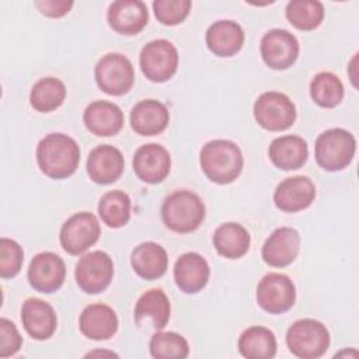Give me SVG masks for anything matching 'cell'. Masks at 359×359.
I'll return each instance as SVG.
<instances>
[{
    "instance_id": "cell-1",
    "label": "cell",
    "mask_w": 359,
    "mask_h": 359,
    "mask_svg": "<svg viewBox=\"0 0 359 359\" xmlns=\"http://www.w3.org/2000/svg\"><path fill=\"white\" fill-rule=\"evenodd\" d=\"M36 161L46 177L63 180L76 172L80 147L73 137L65 133H49L36 146Z\"/></svg>"
},
{
    "instance_id": "cell-2",
    "label": "cell",
    "mask_w": 359,
    "mask_h": 359,
    "mask_svg": "<svg viewBox=\"0 0 359 359\" xmlns=\"http://www.w3.org/2000/svg\"><path fill=\"white\" fill-rule=\"evenodd\" d=\"M201 168L205 175L216 184H230L241 174L244 158L240 147L226 139L208 142L199 154Z\"/></svg>"
},
{
    "instance_id": "cell-3",
    "label": "cell",
    "mask_w": 359,
    "mask_h": 359,
    "mask_svg": "<svg viewBox=\"0 0 359 359\" xmlns=\"http://www.w3.org/2000/svg\"><path fill=\"white\" fill-rule=\"evenodd\" d=\"M205 213L202 199L187 189L172 192L161 205L163 223L175 233L195 231L202 224Z\"/></svg>"
},
{
    "instance_id": "cell-4",
    "label": "cell",
    "mask_w": 359,
    "mask_h": 359,
    "mask_svg": "<svg viewBox=\"0 0 359 359\" xmlns=\"http://www.w3.org/2000/svg\"><path fill=\"white\" fill-rule=\"evenodd\" d=\"M356 151L355 136L342 129L332 128L318 135L314 146L317 164L325 171H341L353 160Z\"/></svg>"
},
{
    "instance_id": "cell-5",
    "label": "cell",
    "mask_w": 359,
    "mask_h": 359,
    "mask_svg": "<svg viewBox=\"0 0 359 359\" xmlns=\"http://www.w3.org/2000/svg\"><path fill=\"white\" fill-rule=\"evenodd\" d=\"M286 345L297 358L317 359L328 351L330 332L323 323L313 318H302L287 328Z\"/></svg>"
},
{
    "instance_id": "cell-6",
    "label": "cell",
    "mask_w": 359,
    "mask_h": 359,
    "mask_svg": "<svg viewBox=\"0 0 359 359\" xmlns=\"http://www.w3.org/2000/svg\"><path fill=\"white\" fill-rule=\"evenodd\" d=\"M94 76L97 86L109 95H123L135 83L132 62L118 52L104 55L95 65Z\"/></svg>"
},
{
    "instance_id": "cell-7",
    "label": "cell",
    "mask_w": 359,
    "mask_h": 359,
    "mask_svg": "<svg viewBox=\"0 0 359 359\" xmlns=\"http://www.w3.org/2000/svg\"><path fill=\"white\" fill-rule=\"evenodd\" d=\"M254 118L266 130H286L296 121V107L286 94L266 91L254 102Z\"/></svg>"
},
{
    "instance_id": "cell-8",
    "label": "cell",
    "mask_w": 359,
    "mask_h": 359,
    "mask_svg": "<svg viewBox=\"0 0 359 359\" xmlns=\"http://www.w3.org/2000/svg\"><path fill=\"white\" fill-rule=\"evenodd\" d=\"M142 73L154 83L170 80L178 67V50L167 39H154L140 50Z\"/></svg>"
},
{
    "instance_id": "cell-9",
    "label": "cell",
    "mask_w": 359,
    "mask_h": 359,
    "mask_svg": "<svg viewBox=\"0 0 359 359\" xmlns=\"http://www.w3.org/2000/svg\"><path fill=\"white\" fill-rule=\"evenodd\" d=\"M114 276L112 258L104 251H91L84 254L76 264L74 278L79 287L88 293L97 294L104 292Z\"/></svg>"
},
{
    "instance_id": "cell-10",
    "label": "cell",
    "mask_w": 359,
    "mask_h": 359,
    "mask_svg": "<svg viewBox=\"0 0 359 359\" xmlns=\"http://www.w3.org/2000/svg\"><path fill=\"white\" fill-rule=\"evenodd\" d=\"M296 302V287L285 273L269 272L257 286V303L269 314L289 311Z\"/></svg>"
},
{
    "instance_id": "cell-11",
    "label": "cell",
    "mask_w": 359,
    "mask_h": 359,
    "mask_svg": "<svg viewBox=\"0 0 359 359\" xmlns=\"http://www.w3.org/2000/svg\"><path fill=\"white\" fill-rule=\"evenodd\" d=\"M101 236L97 217L90 212H80L70 216L60 229L62 248L70 255H79L94 245Z\"/></svg>"
},
{
    "instance_id": "cell-12",
    "label": "cell",
    "mask_w": 359,
    "mask_h": 359,
    "mask_svg": "<svg viewBox=\"0 0 359 359\" xmlns=\"http://www.w3.org/2000/svg\"><path fill=\"white\" fill-rule=\"evenodd\" d=\"M259 50L268 67L285 70L296 62L299 56V42L289 31L275 28L261 38Z\"/></svg>"
},
{
    "instance_id": "cell-13",
    "label": "cell",
    "mask_w": 359,
    "mask_h": 359,
    "mask_svg": "<svg viewBox=\"0 0 359 359\" xmlns=\"http://www.w3.org/2000/svg\"><path fill=\"white\" fill-rule=\"evenodd\" d=\"M27 276L36 292L49 294L62 287L66 278V265L55 252H39L31 259Z\"/></svg>"
},
{
    "instance_id": "cell-14",
    "label": "cell",
    "mask_w": 359,
    "mask_h": 359,
    "mask_svg": "<svg viewBox=\"0 0 359 359\" xmlns=\"http://www.w3.org/2000/svg\"><path fill=\"white\" fill-rule=\"evenodd\" d=\"M132 165L139 180L146 184H158L170 174L171 157L164 146L147 143L135 151Z\"/></svg>"
},
{
    "instance_id": "cell-15",
    "label": "cell",
    "mask_w": 359,
    "mask_h": 359,
    "mask_svg": "<svg viewBox=\"0 0 359 359\" xmlns=\"http://www.w3.org/2000/svg\"><path fill=\"white\" fill-rule=\"evenodd\" d=\"M316 198V187L306 175H296L283 180L273 192L275 206L286 213L307 209Z\"/></svg>"
},
{
    "instance_id": "cell-16",
    "label": "cell",
    "mask_w": 359,
    "mask_h": 359,
    "mask_svg": "<svg viewBox=\"0 0 359 359\" xmlns=\"http://www.w3.org/2000/svg\"><path fill=\"white\" fill-rule=\"evenodd\" d=\"M300 251V234L293 227H279L265 240L262 245V259L273 268L290 265Z\"/></svg>"
},
{
    "instance_id": "cell-17",
    "label": "cell",
    "mask_w": 359,
    "mask_h": 359,
    "mask_svg": "<svg viewBox=\"0 0 359 359\" xmlns=\"http://www.w3.org/2000/svg\"><path fill=\"white\" fill-rule=\"evenodd\" d=\"M125 160L119 149L111 144L94 147L87 158V174L91 181L108 185L119 180L123 172Z\"/></svg>"
},
{
    "instance_id": "cell-18",
    "label": "cell",
    "mask_w": 359,
    "mask_h": 359,
    "mask_svg": "<svg viewBox=\"0 0 359 359\" xmlns=\"http://www.w3.org/2000/svg\"><path fill=\"white\" fill-rule=\"evenodd\" d=\"M107 20L115 32L136 35L146 27L149 11L140 0H116L109 4Z\"/></svg>"
},
{
    "instance_id": "cell-19",
    "label": "cell",
    "mask_w": 359,
    "mask_h": 359,
    "mask_svg": "<svg viewBox=\"0 0 359 359\" xmlns=\"http://www.w3.org/2000/svg\"><path fill=\"white\" fill-rule=\"evenodd\" d=\"M21 321L29 337L38 341L49 339L57 327V318L53 307L36 297H29L22 303Z\"/></svg>"
},
{
    "instance_id": "cell-20",
    "label": "cell",
    "mask_w": 359,
    "mask_h": 359,
    "mask_svg": "<svg viewBox=\"0 0 359 359\" xmlns=\"http://www.w3.org/2000/svg\"><path fill=\"white\" fill-rule=\"evenodd\" d=\"M208 261L198 252L182 254L174 265V280L181 292L194 294L201 292L209 280Z\"/></svg>"
},
{
    "instance_id": "cell-21",
    "label": "cell",
    "mask_w": 359,
    "mask_h": 359,
    "mask_svg": "<svg viewBox=\"0 0 359 359\" xmlns=\"http://www.w3.org/2000/svg\"><path fill=\"white\" fill-rule=\"evenodd\" d=\"M118 316L107 304L95 303L87 306L79 320L80 331L84 337L94 341H104L112 338L118 331Z\"/></svg>"
},
{
    "instance_id": "cell-22",
    "label": "cell",
    "mask_w": 359,
    "mask_h": 359,
    "mask_svg": "<svg viewBox=\"0 0 359 359\" xmlns=\"http://www.w3.org/2000/svg\"><path fill=\"white\" fill-rule=\"evenodd\" d=\"M86 128L95 136L107 137L116 135L123 126V112L109 101H94L83 114Z\"/></svg>"
},
{
    "instance_id": "cell-23",
    "label": "cell",
    "mask_w": 359,
    "mask_h": 359,
    "mask_svg": "<svg viewBox=\"0 0 359 359\" xmlns=\"http://www.w3.org/2000/svg\"><path fill=\"white\" fill-rule=\"evenodd\" d=\"M244 31L240 24L231 20L213 22L206 31L208 49L220 57H230L240 52L244 43Z\"/></svg>"
},
{
    "instance_id": "cell-24",
    "label": "cell",
    "mask_w": 359,
    "mask_h": 359,
    "mask_svg": "<svg viewBox=\"0 0 359 359\" xmlns=\"http://www.w3.org/2000/svg\"><path fill=\"white\" fill-rule=\"evenodd\" d=\"M170 122L167 107L157 100L139 101L130 111V126L140 136L161 133Z\"/></svg>"
},
{
    "instance_id": "cell-25",
    "label": "cell",
    "mask_w": 359,
    "mask_h": 359,
    "mask_svg": "<svg viewBox=\"0 0 359 359\" xmlns=\"http://www.w3.org/2000/svg\"><path fill=\"white\" fill-rule=\"evenodd\" d=\"M170 300L161 289H149L136 302L135 321L139 327L150 324L154 330H163L170 320Z\"/></svg>"
},
{
    "instance_id": "cell-26",
    "label": "cell",
    "mask_w": 359,
    "mask_h": 359,
    "mask_svg": "<svg viewBox=\"0 0 359 359\" xmlns=\"http://www.w3.org/2000/svg\"><path fill=\"white\" fill-rule=\"evenodd\" d=\"M130 265L142 279H158L165 273L168 266L167 251L157 243H142L132 251Z\"/></svg>"
},
{
    "instance_id": "cell-27",
    "label": "cell",
    "mask_w": 359,
    "mask_h": 359,
    "mask_svg": "<svg viewBox=\"0 0 359 359\" xmlns=\"http://www.w3.org/2000/svg\"><path fill=\"white\" fill-rule=\"evenodd\" d=\"M268 154L275 167L285 171L297 170L307 161L309 146L303 137L286 135L272 140Z\"/></svg>"
},
{
    "instance_id": "cell-28",
    "label": "cell",
    "mask_w": 359,
    "mask_h": 359,
    "mask_svg": "<svg viewBox=\"0 0 359 359\" xmlns=\"http://www.w3.org/2000/svg\"><path fill=\"white\" fill-rule=\"evenodd\" d=\"M251 237L247 229L238 223L227 222L220 224L213 233V245L219 255L237 259L250 250Z\"/></svg>"
},
{
    "instance_id": "cell-29",
    "label": "cell",
    "mask_w": 359,
    "mask_h": 359,
    "mask_svg": "<svg viewBox=\"0 0 359 359\" xmlns=\"http://www.w3.org/2000/svg\"><path fill=\"white\" fill-rule=\"evenodd\" d=\"M238 351L247 359H271L276 353L275 334L265 327H250L238 338Z\"/></svg>"
},
{
    "instance_id": "cell-30",
    "label": "cell",
    "mask_w": 359,
    "mask_h": 359,
    "mask_svg": "<svg viewBox=\"0 0 359 359\" xmlns=\"http://www.w3.org/2000/svg\"><path fill=\"white\" fill-rule=\"evenodd\" d=\"M66 98V86L56 77L38 80L29 93V104L38 112H52L59 108Z\"/></svg>"
},
{
    "instance_id": "cell-31",
    "label": "cell",
    "mask_w": 359,
    "mask_h": 359,
    "mask_svg": "<svg viewBox=\"0 0 359 359\" xmlns=\"http://www.w3.org/2000/svg\"><path fill=\"white\" fill-rule=\"evenodd\" d=\"M97 210L108 227L119 229L130 219V199L123 191L114 189L101 196Z\"/></svg>"
},
{
    "instance_id": "cell-32",
    "label": "cell",
    "mask_w": 359,
    "mask_h": 359,
    "mask_svg": "<svg viewBox=\"0 0 359 359\" xmlns=\"http://www.w3.org/2000/svg\"><path fill=\"white\" fill-rule=\"evenodd\" d=\"M311 100L323 108H335L344 98V84L331 72H321L310 83Z\"/></svg>"
},
{
    "instance_id": "cell-33",
    "label": "cell",
    "mask_w": 359,
    "mask_h": 359,
    "mask_svg": "<svg viewBox=\"0 0 359 359\" xmlns=\"http://www.w3.org/2000/svg\"><path fill=\"white\" fill-rule=\"evenodd\" d=\"M286 18L300 31L316 29L324 18V6L317 0H293L286 4Z\"/></svg>"
},
{
    "instance_id": "cell-34",
    "label": "cell",
    "mask_w": 359,
    "mask_h": 359,
    "mask_svg": "<svg viewBox=\"0 0 359 359\" xmlns=\"http://www.w3.org/2000/svg\"><path fill=\"white\" fill-rule=\"evenodd\" d=\"M150 355L156 359H184L189 353L187 339L172 331L154 332L149 344Z\"/></svg>"
},
{
    "instance_id": "cell-35",
    "label": "cell",
    "mask_w": 359,
    "mask_h": 359,
    "mask_svg": "<svg viewBox=\"0 0 359 359\" xmlns=\"http://www.w3.org/2000/svg\"><path fill=\"white\" fill-rule=\"evenodd\" d=\"M192 3L189 0H156L153 1L154 15L163 25H178L189 14Z\"/></svg>"
},
{
    "instance_id": "cell-36",
    "label": "cell",
    "mask_w": 359,
    "mask_h": 359,
    "mask_svg": "<svg viewBox=\"0 0 359 359\" xmlns=\"http://www.w3.org/2000/svg\"><path fill=\"white\" fill-rule=\"evenodd\" d=\"M24 262V251L21 245L7 237L0 240V276L10 279L18 275Z\"/></svg>"
},
{
    "instance_id": "cell-37",
    "label": "cell",
    "mask_w": 359,
    "mask_h": 359,
    "mask_svg": "<svg viewBox=\"0 0 359 359\" xmlns=\"http://www.w3.org/2000/svg\"><path fill=\"white\" fill-rule=\"evenodd\" d=\"M22 345V338L15 327L7 318L0 320V356L8 358L15 355Z\"/></svg>"
},
{
    "instance_id": "cell-38",
    "label": "cell",
    "mask_w": 359,
    "mask_h": 359,
    "mask_svg": "<svg viewBox=\"0 0 359 359\" xmlns=\"http://www.w3.org/2000/svg\"><path fill=\"white\" fill-rule=\"evenodd\" d=\"M73 1L66 0H38L35 1V7L41 11V14L50 17V18H60L66 15L72 7Z\"/></svg>"
},
{
    "instance_id": "cell-39",
    "label": "cell",
    "mask_w": 359,
    "mask_h": 359,
    "mask_svg": "<svg viewBox=\"0 0 359 359\" xmlns=\"http://www.w3.org/2000/svg\"><path fill=\"white\" fill-rule=\"evenodd\" d=\"M93 355H108V356H118L116 353L111 352V351H93V352H88L86 356H93Z\"/></svg>"
}]
</instances>
